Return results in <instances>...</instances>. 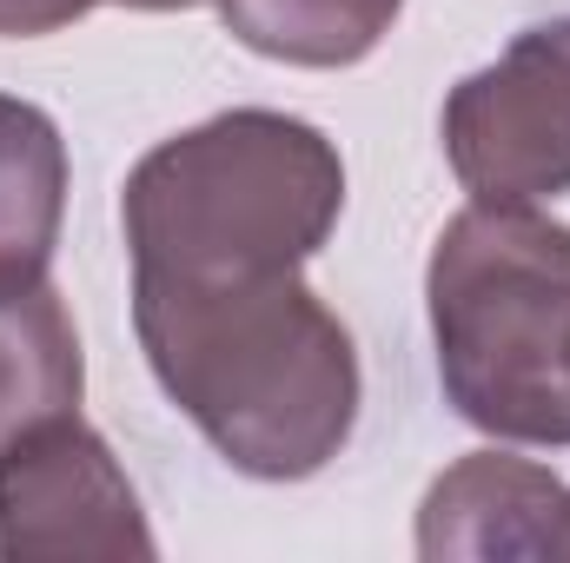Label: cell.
<instances>
[{"mask_svg":"<svg viewBox=\"0 0 570 563\" xmlns=\"http://www.w3.org/2000/svg\"><path fill=\"white\" fill-rule=\"evenodd\" d=\"M67 219V140L47 107L0 93V292L47 279Z\"/></svg>","mask_w":570,"mask_h":563,"instance_id":"8","label":"cell"},{"mask_svg":"<svg viewBox=\"0 0 570 563\" xmlns=\"http://www.w3.org/2000/svg\"><path fill=\"white\" fill-rule=\"evenodd\" d=\"M226 33L285 67H358L405 0H213Z\"/></svg>","mask_w":570,"mask_h":563,"instance_id":"9","label":"cell"},{"mask_svg":"<svg viewBox=\"0 0 570 563\" xmlns=\"http://www.w3.org/2000/svg\"><path fill=\"white\" fill-rule=\"evenodd\" d=\"M134 332L159 392L239 477L305 484L358 431V345L298 273H134Z\"/></svg>","mask_w":570,"mask_h":563,"instance_id":"1","label":"cell"},{"mask_svg":"<svg viewBox=\"0 0 570 563\" xmlns=\"http://www.w3.org/2000/svg\"><path fill=\"white\" fill-rule=\"evenodd\" d=\"M120 7H134V13H179V7H199V0H120Z\"/></svg>","mask_w":570,"mask_h":563,"instance_id":"11","label":"cell"},{"mask_svg":"<svg viewBox=\"0 0 570 563\" xmlns=\"http://www.w3.org/2000/svg\"><path fill=\"white\" fill-rule=\"evenodd\" d=\"M444 405L498 444H570V226L538 206H464L425 266Z\"/></svg>","mask_w":570,"mask_h":563,"instance_id":"3","label":"cell"},{"mask_svg":"<svg viewBox=\"0 0 570 563\" xmlns=\"http://www.w3.org/2000/svg\"><path fill=\"white\" fill-rule=\"evenodd\" d=\"M444 159L478 206H544L570 192V13L524 27L444 100Z\"/></svg>","mask_w":570,"mask_h":563,"instance_id":"4","label":"cell"},{"mask_svg":"<svg viewBox=\"0 0 570 563\" xmlns=\"http://www.w3.org/2000/svg\"><path fill=\"white\" fill-rule=\"evenodd\" d=\"M100 0H0V40H40L87 20Z\"/></svg>","mask_w":570,"mask_h":563,"instance_id":"10","label":"cell"},{"mask_svg":"<svg viewBox=\"0 0 570 563\" xmlns=\"http://www.w3.org/2000/svg\"><path fill=\"white\" fill-rule=\"evenodd\" d=\"M345 213V159L312 120L273 107L213 113L159 140L120 186L134 273L253 279L298 273Z\"/></svg>","mask_w":570,"mask_h":563,"instance_id":"2","label":"cell"},{"mask_svg":"<svg viewBox=\"0 0 570 563\" xmlns=\"http://www.w3.org/2000/svg\"><path fill=\"white\" fill-rule=\"evenodd\" d=\"M80 392H87V358L53 279L0 292V444L27 437L33 424L73 418Z\"/></svg>","mask_w":570,"mask_h":563,"instance_id":"7","label":"cell"},{"mask_svg":"<svg viewBox=\"0 0 570 563\" xmlns=\"http://www.w3.org/2000/svg\"><path fill=\"white\" fill-rule=\"evenodd\" d=\"M570 484L551 464L471 451L438 471L419 504L425 563H564Z\"/></svg>","mask_w":570,"mask_h":563,"instance_id":"6","label":"cell"},{"mask_svg":"<svg viewBox=\"0 0 570 563\" xmlns=\"http://www.w3.org/2000/svg\"><path fill=\"white\" fill-rule=\"evenodd\" d=\"M127 557H159V544L127 464L80 412L0 444V563Z\"/></svg>","mask_w":570,"mask_h":563,"instance_id":"5","label":"cell"},{"mask_svg":"<svg viewBox=\"0 0 570 563\" xmlns=\"http://www.w3.org/2000/svg\"><path fill=\"white\" fill-rule=\"evenodd\" d=\"M564 563H570V524H564Z\"/></svg>","mask_w":570,"mask_h":563,"instance_id":"12","label":"cell"}]
</instances>
